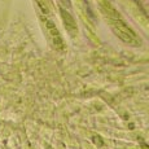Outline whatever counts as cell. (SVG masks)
Wrapping results in <instances>:
<instances>
[{
	"mask_svg": "<svg viewBox=\"0 0 149 149\" xmlns=\"http://www.w3.org/2000/svg\"><path fill=\"white\" fill-rule=\"evenodd\" d=\"M110 25H111L113 31L116 33V35L119 36L123 42L128 43V44H137V43H139V39H137L136 34L134 33V31L131 30V29L128 27L122 19L118 18L116 10H113V13H111Z\"/></svg>",
	"mask_w": 149,
	"mask_h": 149,
	"instance_id": "obj_1",
	"label": "cell"
},
{
	"mask_svg": "<svg viewBox=\"0 0 149 149\" xmlns=\"http://www.w3.org/2000/svg\"><path fill=\"white\" fill-rule=\"evenodd\" d=\"M45 26H47V30L49 31L51 36H52V43L54 44V47L57 48H62V39H61V35H60L58 30L56 29L54 26V24H52L51 21H48V19H45Z\"/></svg>",
	"mask_w": 149,
	"mask_h": 149,
	"instance_id": "obj_2",
	"label": "cell"
},
{
	"mask_svg": "<svg viewBox=\"0 0 149 149\" xmlns=\"http://www.w3.org/2000/svg\"><path fill=\"white\" fill-rule=\"evenodd\" d=\"M61 16H62V19L65 21V26H66V29L70 31L71 34H74L77 31V25H75V22H74L73 17H71L70 14L66 12V10H62Z\"/></svg>",
	"mask_w": 149,
	"mask_h": 149,
	"instance_id": "obj_3",
	"label": "cell"
},
{
	"mask_svg": "<svg viewBox=\"0 0 149 149\" xmlns=\"http://www.w3.org/2000/svg\"><path fill=\"white\" fill-rule=\"evenodd\" d=\"M36 3H38V5L40 7V9L43 10V13L47 14L49 12V9H48V5H47V0H36Z\"/></svg>",
	"mask_w": 149,
	"mask_h": 149,
	"instance_id": "obj_4",
	"label": "cell"
}]
</instances>
